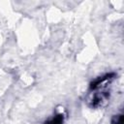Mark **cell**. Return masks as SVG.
I'll use <instances>...</instances> for the list:
<instances>
[{"label":"cell","mask_w":124,"mask_h":124,"mask_svg":"<svg viewBox=\"0 0 124 124\" xmlns=\"http://www.w3.org/2000/svg\"><path fill=\"white\" fill-rule=\"evenodd\" d=\"M65 120H66V113L63 110H61L55 112L53 115L48 117L44 122V124H65Z\"/></svg>","instance_id":"2"},{"label":"cell","mask_w":124,"mask_h":124,"mask_svg":"<svg viewBox=\"0 0 124 124\" xmlns=\"http://www.w3.org/2000/svg\"><path fill=\"white\" fill-rule=\"evenodd\" d=\"M110 124H124V115H123V113L114 114L111 117Z\"/></svg>","instance_id":"3"},{"label":"cell","mask_w":124,"mask_h":124,"mask_svg":"<svg viewBox=\"0 0 124 124\" xmlns=\"http://www.w3.org/2000/svg\"><path fill=\"white\" fill-rule=\"evenodd\" d=\"M117 75L114 72L104 74L93 79L84 96V103L93 109L104 108L109 103L112 84Z\"/></svg>","instance_id":"1"}]
</instances>
